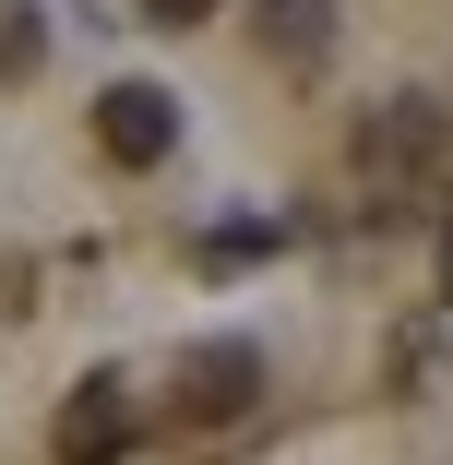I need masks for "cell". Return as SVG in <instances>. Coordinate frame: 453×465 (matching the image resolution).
I'll list each match as a JSON object with an SVG mask.
<instances>
[{"instance_id": "cell-1", "label": "cell", "mask_w": 453, "mask_h": 465, "mask_svg": "<svg viewBox=\"0 0 453 465\" xmlns=\"http://www.w3.org/2000/svg\"><path fill=\"white\" fill-rule=\"evenodd\" d=\"M251 394H262V346H239V334H215V346H179V370H167V406H179V430H227V418H251Z\"/></svg>"}, {"instance_id": "cell-2", "label": "cell", "mask_w": 453, "mask_h": 465, "mask_svg": "<svg viewBox=\"0 0 453 465\" xmlns=\"http://www.w3.org/2000/svg\"><path fill=\"white\" fill-rule=\"evenodd\" d=\"M132 382H120V370H84V382H72V406H60V430H48V453L60 465H120L132 453Z\"/></svg>"}, {"instance_id": "cell-3", "label": "cell", "mask_w": 453, "mask_h": 465, "mask_svg": "<svg viewBox=\"0 0 453 465\" xmlns=\"http://www.w3.org/2000/svg\"><path fill=\"white\" fill-rule=\"evenodd\" d=\"M96 143H108V167H155V155L179 143V96L143 84V72H120L108 96H96Z\"/></svg>"}, {"instance_id": "cell-4", "label": "cell", "mask_w": 453, "mask_h": 465, "mask_svg": "<svg viewBox=\"0 0 453 465\" xmlns=\"http://www.w3.org/2000/svg\"><path fill=\"white\" fill-rule=\"evenodd\" d=\"M429 143H441V108H429V96H394V108L358 120V167H370V179H406Z\"/></svg>"}, {"instance_id": "cell-5", "label": "cell", "mask_w": 453, "mask_h": 465, "mask_svg": "<svg viewBox=\"0 0 453 465\" xmlns=\"http://www.w3.org/2000/svg\"><path fill=\"white\" fill-rule=\"evenodd\" d=\"M262 48L287 72H322L334 60V0H262Z\"/></svg>"}, {"instance_id": "cell-6", "label": "cell", "mask_w": 453, "mask_h": 465, "mask_svg": "<svg viewBox=\"0 0 453 465\" xmlns=\"http://www.w3.org/2000/svg\"><path fill=\"white\" fill-rule=\"evenodd\" d=\"M36 13H48V0H0V72H36Z\"/></svg>"}, {"instance_id": "cell-7", "label": "cell", "mask_w": 453, "mask_h": 465, "mask_svg": "<svg viewBox=\"0 0 453 465\" xmlns=\"http://www.w3.org/2000/svg\"><path fill=\"white\" fill-rule=\"evenodd\" d=\"M275 239H287L275 215H239V227H215V239H203V262H251V251H275Z\"/></svg>"}, {"instance_id": "cell-8", "label": "cell", "mask_w": 453, "mask_h": 465, "mask_svg": "<svg viewBox=\"0 0 453 465\" xmlns=\"http://www.w3.org/2000/svg\"><path fill=\"white\" fill-rule=\"evenodd\" d=\"M215 0H143V25H203Z\"/></svg>"}, {"instance_id": "cell-9", "label": "cell", "mask_w": 453, "mask_h": 465, "mask_svg": "<svg viewBox=\"0 0 453 465\" xmlns=\"http://www.w3.org/2000/svg\"><path fill=\"white\" fill-rule=\"evenodd\" d=\"M441 299H453V215H441Z\"/></svg>"}]
</instances>
